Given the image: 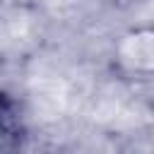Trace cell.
Here are the masks:
<instances>
[{
    "mask_svg": "<svg viewBox=\"0 0 154 154\" xmlns=\"http://www.w3.org/2000/svg\"><path fill=\"white\" fill-rule=\"evenodd\" d=\"M24 140L22 116L17 103L0 91V154H19Z\"/></svg>",
    "mask_w": 154,
    "mask_h": 154,
    "instance_id": "obj_1",
    "label": "cell"
}]
</instances>
